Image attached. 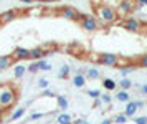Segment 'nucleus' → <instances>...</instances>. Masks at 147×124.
Instances as JSON below:
<instances>
[{
    "label": "nucleus",
    "instance_id": "30",
    "mask_svg": "<svg viewBox=\"0 0 147 124\" xmlns=\"http://www.w3.org/2000/svg\"><path fill=\"white\" fill-rule=\"evenodd\" d=\"M111 101H113V98H111L109 94H101V103H104V104H111Z\"/></svg>",
    "mask_w": 147,
    "mask_h": 124
},
{
    "label": "nucleus",
    "instance_id": "28",
    "mask_svg": "<svg viewBox=\"0 0 147 124\" xmlns=\"http://www.w3.org/2000/svg\"><path fill=\"white\" fill-rule=\"evenodd\" d=\"M134 70H136V68H134V65H129V66H126V68L119 70V71H121V75H124V76H126V75H129V73L134 71Z\"/></svg>",
    "mask_w": 147,
    "mask_h": 124
},
{
    "label": "nucleus",
    "instance_id": "5",
    "mask_svg": "<svg viewBox=\"0 0 147 124\" xmlns=\"http://www.w3.org/2000/svg\"><path fill=\"white\" fill-rule=\"evenodd\" d=\"M122 26L126 28L127 32H132V33L142 30V23H140L137 18H134V17H127V18L122 22Z\"/></svg>",
    "mask_w": 147,
    "mask_h": 124
},
{
    "label": "nucleus",
    "instance_id": "12",
    "mask_svg": "<svg viewBox=\"0 0 147 124\" xmlns=\"http://www.w3.org/2000/svg\"><path fill=\"white\" fill-rule=\"evenodd\" d=\"M139 108L136 104V101H129L126 104V109H124V114H126L127 118H134L136 116V111H137Z\"/></svg>",
    "mask_w": 147,
    "mask_h": 124
},
{
    "label": "nucleus",
    "instance_id": "14",
    "mask_svg": "<svg viewBox=\"0 0 147 124\" xmlns=\"http://www.w3.org/2000/svg\"><path fill=\"white\" fill-rule=\"evenodd\" d=\"M28 68L25 65H20V63H18V65H15L13 66V75H15V78L17 79H20L22 76H23V75H25V71H27Z\"/></svg>",
    "mask_w": 147,
    "mask_h": 124
},
{
    "label": "nucleus",
    "instance_id": "29",
    "mask_svg": "<svg viewBox=\"0 0 147 124\" xmlns=\"http://www.w3.org/2000/svg\"><path fill=\"white\" fill-rule=\"evenodd\" d=\"M134 123L136 124H147V116H137V118H134Z\"/></svg>",
    "mask_w": 147,
    "mask_h": 124
},
{
    "label": "nucleus",
    "instance_id": "3",
    "mask_svg": "<svg viewBox=\"0 0 147 124\" xmlns=\"http://www.w3.org/2000/svg\"><path fill=\"white\" fill-rule=\"evenodd\" d=\"M80 23L86 32H96L99 28V22H98V18L94 15H81Z\"/></svg>",
    "mask_w": 147,
    "mask_h": 124
},
{
    "label": "nucleus",
    "instance_id": "22",
    "mask_svg": "<svg viewBox=\"0 0 147 124\" xmlns=\"http://www.w3.org/2000/svg\"><path fill=\"white\" fill-rule=\"evenodd\" d=\"M56 101H58V108H61L63 111L68 108V99L65 96H56Z\"/></svg>",
    "mask_w": 147,
    "mask_h": 124
},
{
    "label": "nucleus",
    "instance_id": "6",
    "mask_svg": "<svg viewBox=\"0 0 147 124\" xmlns=\"http://www.w3.org/2000/svg\"><path fill=\"white\" fill-rule=\"evenodd\" d=\"M119 55L116 53H101V65H106V66H117L119 63Z\"/></svg>",
    "mask_w": 147,
    "mask_h": 124
},
{
    "label": "nucleus",
    "instance_id": "33",
    "mask_svg": "<svg viewBox=\"0 0 147 124\" xmlns=\"http://www.w3.org/2000/svg\"><path fill=\"white\" fill-rule=\"evenodd\" d=\"M40 118H43V114L41 112H35V114L30 116V121H35V119H40Z\"/></svg>",
    "mask_w": 147,
    "mask_h": 124
},
{
    "label": "nucleus",
    "instance_id": "31",
    "mask_svg": "<svg viewBox=\"0 0 147 124\" xmlns=\"http://www.w3.org/2000/svg\"><path fill=\"white\" fill-rule=\"evenodd\" d=\"M38 70H40V68H38V63H36V61H33L32 65L28 66V71H30V73H36Z\"/></svg>",
    "mask_w": 147,
    "mask_h": 124
},
{
    "label": "nucleus",
    "instance_id": "10",
    "mask_svg": "<svg viewBox=\"0 0 147 124\" xmlns=\"http://www.w3.org/2000/svg\"><path fill=\"white\" fill-rule=\"evenodd\" d=\"M47 56V53L43 50V46H36L33 50H30V60H35V61H40Z\"/></svg>",
    "mask_w": 147,
    "mask_h": 124
},
{
    "label": "nucleus",
    "instance_id": "20",
    "mask_svg": "<svg viewBox=\"0 0 147 124\" xmlns=\"http://www.w3.org/2000/svg\"><path fill=\"white\" fill-rule=\"evenodd\" d=\"M119 86H121V89L127 91V89H131V88H132V81H131L129 78H122L119 81Z\"/></svg>",
    "mask_w": 147,
    "mask_h": 124
},
{
    "label": "nucleus",
    "instance_id": "39",
    "mask_svg": "<svg viewBox=\"0 0 147 124\" xmlns=\"http://www.w3.org/2000/svg\"><path fill=\"white\" fill-rule=\"evenodd\" d=\"M140 89H142V93H144V94H147V85H144Z\"/></svg>",
    "mask_w": 147,
    "mask_h": 124
},
{
    "label": "nucleus",
    "instance_id": "7",
    "mask_svg": "<svg viewBox=\"0 0 147 124\" xmlns=\"http://www.w3.org/2000/svg\"><path fill=\"white\" fill-rule=\"evenodd\" d=\"M60 15L61 17H65V18H68V20H78L81 17L74 7H61L60 8Z\"/></svg>",
    "mask_w": 147,
    "mask_h": 124
},
{
    "label": "nucleus",
    "instance_id": "36",
    "mask_svg": "<svg viewBox=\"0 0 147 124\" xmlns=\"http://www.w3.org/2000/svg\"><path fill=\"white\" fill-rule=\"evenodd\" d=\"M113 123H114L113 119H104V121H102L101 124H113Z\"/></svg>",
    "mask_w": 147,
    "mask_h": 124
},
{
    "label": "nucleus",
    "instance_id": "38",
    "mask_svg": "<svg viewBox=\"0 0 147 124\" xmlns=\"http://www.w3.org/2000/svg\"><path fill=\"white\" fill-rule=\"evenodd\" d=\"M74 124H84V119H76V121H74Z\"/></svg>",
    "mask_w": 147,
    "mask_h": 124
},
{
    "label": "nucleus",
    "instance_id": "18",
    "mask_svg": "<svg viewBox=\"0 0 147 124\" xmlns=\"http://www.w3.org/2000/svg\"><path fill=\"white\" fill-rule=\"evenodd\" d=\"M69 71H71V68H69L68 65H63V66H61V70L58 71V78H61V79H63V78H65V79L69 78Z\"/></svg>",
    "mask_w": 147,
    "mask_h": 124
},
{
    "label": "nucleus",
    "instance_id": "8",
    "mask_svg": "<svg viewBox=\"0 0 147 124\" xmlns=\"http://www.w3.org/2000/svg\"><path fill=\"white\" fill-rule=\"evenodd\" d=\"M12 56H13L15 61H23V60H28V58H30V50H28V48H22V46H18V48H15V50H13Z\"/></svg>",
    "mask_w": 147,
    "mask_h": 124
},
{
    "label": "nucleus",
    "instance_id": "40",
    "mask_svg": "<svg viewBox=\"0 0 147 124\" xmlns=\"http://www.w3.org/2000/svg\"><path fill=\"white\" fill-rule=\"evenodd\" d=\"M0 119H2V109H0Z\"/></svg>",
    "mask_w": 147,
    "mask_h": 124
},
{
    "label": "nucleus",
    "instance_id": "35",
    "mask_svg": "<svg viewBox=\"0 0 147 124\" xmlns=\"http://www.w3.org/2000/svg\"><path fill=\"white\" fill-rule=\"evenodd\" d=\"M137 5H140V7L146 5V7H147V0H139V2H137Z\"/></svg>",
    "mask_w": 147,
    "mask_h": 124
},
{
    "label": "nucleus",
    "instance_id": "32",
    "mask_svg": "<svg viewBox=\"0 0 147 124\" xmlns=\"http://www.w3.org/2000/svg\"><path fill=\"white\" fill-rule=\"evenodd\" d=\"M140 66H144V68H147V53L146 55H144V56H142V58H140Z\"/></svg>",
    "mask_w": 147,
    "mask_h": 124
},
{
    "label": "nucleus",
    "instance_id": "2",
    "mask_svg": "<svg viewBox=\"0 0 147 124\" xmlns=\"http://www.w3.org/2000/svg\"><path fill=\"white\" fill-rule=\"evenodd\" d=\"M17 88L13 85H0V109H7L10 106L15 104V101H17Z\"/></svg>",
    "mask_w": 147,
    "mask_h": 124
},
{
    "label": "nucleus",
    "instance_id": "25",
    "mask_svg": "<svg viewBox=\"0 0 147 124\" xmlns=\"http://www.w3.org/2000/svg\"><path fill=\"white\" fill-rule=\"evenodd\" d=\"M23 114H25V108H20V109H17V111L12 114V121H17V119H20Z\"/></svg>",
    "mask_w": 147,
    "mask_h": 124
},
{
    "label": "nucleus",
    "instance_id": "16",
    "mask_svg": "<svg viewBox=\"0 0 147 124\" xmlns=\"http://www.w3.org/2000/svg\"><path fill=\"white\" fill-rule=\"evenodd\" d=\"M102 86H104V89H106V91H114V89H116V86H117V83H116L113 78H104Z\"/></svg>",
    "mask_w": 147,
    "mask_h": 124
},
{
    "label": "nucleus",
    "instance_id": "9",
    "mask_svg": "<svg viewBox=\"0 0 147 124\" xmlns=\"http://www.w3.org/2000/svg\"><path fill=\"white\" fill-rule=\"evenodd\" d=\"M13 65H15V60L12 55H2L0 56V71L8 70V68H12Z\"/></svg>",
    "mask_w": 147,
    "mask_h": 124
},
{
    "label": "nucleus",
    "instance_id": "13",
    "mask_svg": "<svg viewBox=\"0 0 147 124\" xmlns=\"http://www.w3.org/2000/svg\"><path fill=\"white\" fill-rule=\"evenodd\" d=\"M73 85L76 88H83V86L86 85V76L83 75V73H76L73 76Z\"/></svg>",
    "mask_w": 147,
    "mask_h": 124
},
{
    "label": "nucleus",
    "instance_id": "24",
    "mask_svg": "<svg viewBox=\"0 0 147 124\" xmlns=\"http://www.w3.org/2000/svg\"><path fill=\"white\" fill-rule=\"evenodd\" d=\"M88 60L93 61V63H101V55L99 53H89L88 55Z\"/></svg>",
    "mask_w": 147,
    "mask_h": 124
},
{
    "label": "nucleus",
    "instance_id": "34",
    "mask_svg": "<svg viewBox=\"0 0 147 124\" xmlns=\"http://www.w3.org/2000/svg\"><path fill=\"white\" fill-rule=\"evenodd\" d=\"M43 96H55L51 89H43Z\"/></svg>",
    "mask_w": 147,
    "mask_h": 124
},
{
    "label": "nucleus",
    "instance_id": "19",
    "mask_svg": "<svg viewBox=\"0 0 147 124\" xmlns=\"http://www.w3.org/2000/svg\"><path fill=\"white\" fill-rule=\"evenodd\" d=\"M101 75H99V71L96 70V68H88L86 70V78H89V79H98Z\"/></svg>",
    "mask_w": 147,
    "mask_h": 124
},
{
    "label": "nucleus",
    "instance_id": "26",
    "mask_svg": "<svg viewBox=\"0 0 147 124\" xmlns=\"http://www.w3.org/2000/svg\"><path fill=\"white\" fill-rule=\"evenodd\" d=\"M86 94L89 96V98H93V99H99L101 98V91L99 89H89Z\"/></svg>",
    "mask_w": 147,
    "mask_h": 124
},
{
    "label": "nucleus",
    "instance_id": "15",
    "mask_svg": "<svg viewBox=\"0 0 147 124\" xmlns=\"http://www.w3.org/2000/svg\"><path fill=\"white\" fill-rule=\"evenodd\" d=\"M56 121H58V124H73V123H74L68 112H61V114H58Z\"/></svg>",
    "mask_w": 147,
    "mask_h": 124
},
{
    "label": "nucleus",
    "instance_id": "17",
    "mask_svg": "<svg viewBox=\"0 0 147 124\" xmlns=\"http://www.w3.org/2000/svg\"><path fill=\"white\" fill-rule=\"evenodd\" d=\"M116 98H117V101H121V103H129L131 96H129V93H127V91L119 89V91H117V94H116Z\"/></svg>",
    "mask_w": 147,
    "mask_h": 124
},
{
    "label": "nucleus",
    "instance_id": "37",
    "mask_svg": "<svg viewBox=\"0 0 147 124\" xmlns=\"http://www.w3.org/2000/svg\"><path fill=\"white\" fill-rule=\"evenodd\" d=\"M136 104H137L139 109H140V108H144V103H142V101H136Z\"/></svg>",
    "mask_w": 147,
    "mask_h": 124
},
{
    "label": "nucleus",
    "instance_id": "1",
    "mask_svg": "<svg viewBox=\"0 0 147 124\" xmlns=\"http://www.w3.org/2000/svg\"><path fill=\"white\" fill-rule=\"evenodd\" d=\"M94 15L101 25H109L117 20V10L107 3H94Z\"/></svg>",
    "mask_w": 147,
    "mask_h": 124
},
{
    "label": "nucleus",
    "instance_id": "23",
    "mask_svg": "<svg viewBox=\"0 0 147 124\" xmlns=\"http://www.w3.org/2000/svg\"><path fill=\"white\" fill-rule=\"evenodd\" d=\"M36 63H38V68H40V70H43V71L51 70V65H50L48 61H45V60H40V61H36Z\"/></svg>",
    "mask_w": 147,
    "mask_h": 124
},
{
    "label": "nucleus",
    "instance_id": "21",
    "mask_svg": "<svg viewBox=\"0 0 147 124\" xmlns=\"http://www.w3.org/2000/svg\"><path fill=\"white\" fill-rule=\"evenodd\" d=\"M127 119H129V118H127L126 114L122 112V114H116L113 121H114L116 124H126V123H127Z\"/></svg>",
    "mask_w": 147,
    "mask_h": 124
},
{
    "label": "nucleus",
    "instance_id": "4",
    "mask_svg": "<svg viewBox=\"0 0 147 124\" xmlns=\"http://www.w3.org/2000/svg\"><path fill=\"white\" fill-rule=\"evenodd\" d=\"M136 3L134 2H119L117 3V7H116V10H117V17H121V18H124L126 20L127 17H131V13L136 10Z\"/></svg>",
    "mask_w": 147,
    "mask_h": 124
},
{
    "label": "nucleus",
    "instance_id": "27",
    "mask_svg": "<svg viewBox=\"0 0 147 124\" xmlns=\"http://www.w3.org/2000/svg\"><path fill=\"white\" fill-rule=\"evenodd\" d=\"M48 85H50V81L47 78L38 79V88H41V89H48Z\"/></svg>",
    "mask_w": 147,
    "mask_h": 124
},
{
    "label": "nucleus",
    "instance_id": "11",
    "mask_svg": "<svg viewBox=\"0 0 147 124\" xmlns=\"http://www.w3.org/2000/svg\"><path fill=\"white\" fill-rule=\"evenodd\" d=\"M17 13L18 10H8V12H3L0 15V25H7L8 22H12V20L17 17Z\"/></svg>",
    "mask_w": 147,
    "mask_h": 124
},
{
    "label": "nucleus",
    "instance_id": "41",
    "mask_svg": "<svg viewBox=\"0 0 147 124\" xmlns=\"http://www.w3.org/2000/svg\"><path fill=\"white\" fill-rule=\"evenodd\" d=\"M84 124H89V123H84Z\"/></svg>",
    "mask_w": 147,
    "mask_h": 124
}]
</instances>
